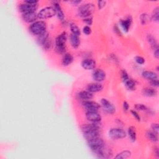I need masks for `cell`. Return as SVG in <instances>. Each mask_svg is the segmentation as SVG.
Instances as JSON below:
<instances>
[{"label":"cell","instance_id":"cell-40","mask_svg":"<svg viewBox=\"0 0 159 159\" xmlns=\"http://www.w3.org/2000/svg\"><path fill=\"white\" fill-rule=\"evenodd\" d=\"M83 21L86 23L88 25H91L93 23V18L91 17H88L86 18H84Z\"/></svg>","mask_w":159,"mask_h":159},{"label":"cell","instance_id":"cell-34","mask_svg":"<svg viewBox=\"0 0 159 159\" xmlns=\"http://www.w3.org/2000/svg\"><path fill=\"white\" fill-rule=\"evenodd\" d=\"M135 60H136V62L139 65H142L145 63V59L140 56L136 57V58H135Z\"/></svg>","mask_w":159,"mask_h":159},{"label":"cell","instance_id":"cell-18","mask_svg":"<svg viewBox=\"0 0 159 159\" xmlns=\"http://www.w3.org/2000/svg\"><path fill=\"white\" fill-rule=\"evenodd\" d=\"M73 61H74V57L70 53H65L64 55H63V57L62 58V64L63 65V66L67 67L70 65L71 63L73 62Z\"/></svg>","mask_w":159,"mask_h":159},{"label":"cell","instance_id":"cell-41","mask_svg":"<svg viewBox=\"0 0 159 159\" xmlns=\"http://www.w3.org/2000/svg\"><path fill=\"white\" fill-rule=\"evenodd\" d=\"M123 109L125 111H128L129 110V105L128 104V103L127 101H124L123 102Z\"/></svg>","mask_w":159,"mask_h":159},{"label":"cell","instance_id":"cell-16","mask_svg":"<svg viewBox=\"0 0 159 159\" xmlns=\"http://www.w3.org/2000/svg\"><path fill=\"white\" fill-rule=\"evenodd\" d=\"M132 24V18L131 16L127 18L125 20L121 21V26L125 33H128Z\"/></svg>","mask_w":159,"mask_h":159},{"label":"cell","instance_id":"cell-5","mask_svg":"<svg viewBox=\"0 0 159 159\" xmlns=\"http://www.w3.org/2000/svg\"><path fill=\"white\" fill-rule=\"evenodd\" d=\"M29 30L33 34L39 36L46 31V24L41 21H36L30 26Z\"/></svg>","mask_w":159,"mask_h":159},{"label":"cell","instance_id":"cell-36","mask_svg":"<svg viewBox=\"0 0 159 159\" xmlns=\"http://www.w3.org/2000/svg\"><path fill=\"white\" fill-rule=\"evenodd\" d=\"M131 114H132L135 118H136V119L137 121H140V117L139 114L136 112V111H134V110H131Z\"/></svg>","mask_w":159,"mask_h":159},{"label":"cell","instance_id":"cell-12","mask_svg":"<svg viewBox=\"0 0 159 159\" xmlns=\"http://www.w3.org/2000/svg\"><path fill=\"white\" fill-rule=\"evenodd\" d=\"M83 106L86 109V111H98L100 106L98 103L91 101H85L83 103Z\"/></svg>","mask_w":159,"mask_h":159},{"label":"cell","instance_id":"cell-3","mask_svg":"<svg viewBox=\"0 0 159 159\" xmlns=\"http://www.w3.org/2000/svg\"><path fill=\"white\" fill-rule=\"evenodd\" d=\"M67 40V34L63 32L55 39V51L58 53H63L66 51L65 43Z\"/></svg>","mask_w":159,"mask_h":159},{"label":"cell","instance_id":"cell-38","mask_svg":"<svg viewBox=\"0 0 159 159\" xmlns=\"http://www.w3.org/2000/svg\"><path fill=\"white\" fill-rule=\"evenodd\" d=\"M106 4V1H98V7L99 10H102L103 7H105Z\"/></svg>","mask_w":159,"mask_h":159},{"label":"cell","instance_id":"cell-39","mask_svg":"<svg viewBox=\"0 0 159 159\" xmlns=\"http://www.w3.org/2000/svg\"><path fill=\"white\" fill-rule=\"evenodd\" d=\"M152 130H153V131L154 132H155L157 134H158L159 129H158V124L157 123H154V124H152Z\"/></svg>","mask_w":159,"mask_h":159},{"label":"cell","instance_id":"cell-20","mask_svg":"<svg viewBox=\"0 0 159 159\" xmlns=\"http://www.w3.org/2000/svg\"><path fill=\"white\" fill-rule=\"evenodd\" d=\"M78 97L83 101H88L93 98V95L88 91H82L78 94Z\"/></svg>","mask_w":159,"mask_h":159},{"label":"cell","instance_id":"cell-17","mask_svg":"<svg viewBox=\"0 0 159 159\" xmlns=\"http://www.w3.org/2000/svg\"><path fill=\"white\" fill-rule=\"evenodd\" d=\"M53 7L56 11V14L57 15V17L60 20H63L64 19V14L63 13L62 7L59 4V2L57 1H54L53 2Z\"/></svg>","mask_w":159,"mask_h":159},{"label":"cell","instance_id":"cell-43","mask_svg":"<svg viewBox=\"0 0 159 159\" xmlns=\"http://www.w3.org/2000/svg\"><path fill=\"white\" fill-rule=\"evenodd\" d=\"M154 57L156 58V59H158L159 58V49L158 48H157L155 49L154 50Z\"/></svg>","mask_w":159,"mask_h":159},{"label":"cell","instance_id":"cell-14","mask_svg":"<svg viewBox=\"0 0 159 159\" xmlns=\"http://www.w3.org/2000/svg\"><path fill=\"white\" fill-rule=\"evenodd\" d=\"M82 66L85 70H93L96 67V62L91 59H86L82 62Z\"/></svg>","mask_w":159,"mask_h":159},{"label":"cell","instance_id":"cell-30","mask_svg":"<svg viewBox=\"0 0 159 159\" xmlns=\"http://www.w3.org/2000/svg\"><path fill=\"white\" fill-rule=\"evenodd\" d=\"M151 19L153 20L155 22H158L159 21V8L158 7H155L154 10L152 17H151Z\"/></svg>","mask_w":159,"mask_h":159},{"label":"cell","instance_id":"cell-21","mask_svg":"<svg viewBox=\"0 0 159 159\" xmlns=\"http://www.w3.org/2000/svg\"><path fill=\"white\" fill-rule=\"evenodd\" d=\"M142 77L146 79L149 80H152L158 79V76L156 73L152 71H144L142 74Z\"/></svg>","mask_w":159,"mask_h":159},{"label":"cell","instance_id":"cell-11","mask_svg":"<svg viewBox=\"0 0 159 159\" xmlns=\"http://www.w3.org/2000/svg\"><path fill=\"white\" fill-rule=\"evenodd\" d=\"M92 78L94 81L100 83L105 80L106 78V74L101 69H97L93 71Z\"/></svg>","mask_w":159,"mask_h":159},{"label":"cell","instance_id":"cell-27","mask_svg":"<svg viewBox=\"0 0 159 159\" xmlns=\"http://www.w3.org/2000/svg\"><path fill=\"white\" fill-rule=\"evenodd\" d=\"M147 138L153 143H156L158 141V134L154 131H148L146 133Z\"/></svg>","mask_w":159,"mask_h":159},{"label":"cell","instance_id":"cell-32","mask_svg":"<svg viewBox=\"0 0 159 159\" xmlns=\"http://www.w3.org/2000/svg\"><path fill=\"white\" fill-rule=\"evenodd\" d=\"M121 78H122V80H123V82L124 83L126 81H127V80H128V79H129L130 78H129V75H128V73H127L126 72V70H122L121 71Z\"/></svg>","mask_w":159,"mask_h":159},{"label":"cell","instance_id":"cell-31","mask_svg":"<svg viewBox=\"0 0 159 159\" xmlns=\"http://www.w3.org/2000/svg\"><path fill=\"white\" fill-rule=\"evenodd\" d=\"M140 22L142 25H146V24L149 22V17L147 14L146 13H143L140 15Z\"/></svg>","mask_w":159,"mask_h":159},{"label":"cell","instance_id":"cell-1","mask_svg":"<svg viewBox=\"0 0 159 159\" xmlns=\"http://www.w3.org/2000/svg\"><path fill=\"white\" fill-rule=\"evenodd\" d=\"M100 129L99 123H90L85 124L82 127V131L87 140L98 137Z\"/></svg>","mask_w":159,"mask_h":159},{"label":"cell","instance_id":"cell-37","mask_svg":"<svg viewBox=\"0 0 159 159\" xmlns=\"http://www.w3.org/2000/svg\"><path fill=\"white\" fill-rule=\"evenodd\" d=\"M149 83L150 84V85L153 86V87H158L159 86V82L158 79H155V80H150Z\"/></svg>","mask_w":159,"mask_h":159},{"label":"cell","instance_id":"cell-13","mask_svg":"<svg viewBox=\"0 0 159 159\" xmlns=\"http://www.w3.org/2000/svg\"><path fill=\"white\" fill-rule=\"evenodd\" d=\"M103 88V86L100 83H93L89 84L86 87L87 91L93 93L101 91Z\"/></svg>","mask_w":159,"mask_h":159},{"label":"cell","instance_id":"cell-28","mask_svg":"<svg viewBox=\"0 0 159 159\" xmlns=\"http://www.w3.org/2000/svg\"><path fill=\"white\" fill-rule=\"evenodd\" d=\"M124 83L125 84L126 88L129 90H134L135 89V87H136V83L131 78L128 79Z\"/></svg>","mask_w":159,"mask_h":159},{"label":"cell","instance_id":"cell-15","mask_svg":"<svg viewBox=\"0 0 159 159\" xmlns=\"http://www.w3.org/2000/svg\"><path fill=\"white\" fill-rule=\"evenodd\" d=\"M22 19L26 22L31 23V22H35L36 20L38 18L37 14L36 13V12L30 13L27 14H24L22 16Z\"/></svg>","mask_w":159,"mask_h":159},{"label":"cell","instance_id":"cell-7","mask_svg":"<svg viewBox=\"0 0 159 159\" xmlns=\"http://www.w3.org/2000/svg\"><path fill=\"white\" fill-rule=\"evenodd\" d=\"M126 134L124 130L119 128H113L109 131V136L114 140L124 139L126 137Z\"/></svg>","mask_w":159,"mask_h":159},{"label":"cell","instance_id":"cell-42","mask_svg":"<svg viewBox=\"0 0 159 159\" xmlns=\"http://www.w3.org/2000/svg\"><path fill=\"white\" fill-rule=\"evenodd\" d=\"M24 2L30 4H37L38 3V1H36V0H26V1H25Z\"/></svg>","mask_w":159,"mask_h":159},{"label":"cell","instance_id":"cell-24","mask_svg":"<svg viewBox=\"0 0 159 159\" xmlns=\"http://www.w3.org/2000/svg\"><path fill=\"white\" fill-rule=\"evenodd\" d=\"M132 155L131 152L129 150H124L123 152L119 153L117 154V155L115 157V158L116 159H126L130 158Z\"/></svg>","mask_w":159,"mask_h":159},{"label":"cell","instance_id":"cell-25","mask_svg":"<svg viewBox=\"0 0 159 159\" xmlns=\"http://www.w3.org/2000/svg\"><path fill=\"white\" fill-rule=\"evenodd\" d=\"M147 41L149 42V43L150 44L151 47H152V49L154 50L157 48H158V43L157 42V40L155 39V38L152 36V35L149 34L147 36Z\"/></svg>","mask_w":159,"mask_h":159},{"label":"cell","instance_id":"cell-26","mask_svg":"<svg viewBox=\"0 0 159 159\" xmlns=\"http://www.w3.org/2000/svg\"><path fill=\"white\" fill-rule=\"evenodd\" d=\"M128 136L130 138V139L132 141L134 142L136 140V128L133 126L130 127L128 129Z\"/></svg>","mask_w":159,"mask_h":159},{"label":"cell","instance_id":"cell-33","mask_svg":"<svg viewBox=\"0 0 159 159\" xmlns=\"http://www.w3.org/2000/svg\"><path fill=\"white\" fill-rule=\"evenodd\" d=\"M135 109L137 111H146L147 109V107L142 104H137L135 105Z\"/></svg>","mask_w":159,"mask_h":159},{"label":"cell","instance_id":"cell-44","mask_svg":"<svg viewBox=\"0 0 159 159\" xmlns=\"http://www.w3.org/2000/svg\"><path fill=\"white\" fill-rule=\"evenodd\" d=\"M154 153H155V155L157 157H159V152H158V148H155V149H154Z\"/></svg>","mask_w":159,"mask_h":159},{"label":"cell","instance_id":"cell-35","mask_svg":"<svg viewBox=\"0 0 159 159\" xmlns=\"http://www.w3.org/2000/svg\"><path fill=\"white\" fill-rule=\"evenodd\" d=\"M83 32L86 35H90L91 33V29L90 26H86L83 28Z\"/></svg>","mask_w":159,"mask_h":159},{"label":"cell","instance_id":"cell-8","mask_svg":"<svg viewBox=\"0 0 159 159\" xmlns=\"http://www.w3.org/2000/svg\"><path fill=\"white\" fill-rule=\"evenodd\" d=\"M86 117L91 123H100L102 119L98 111H86Z\"/></svg>","mask_w":159,"mask_h":159},{"label":"cell","instance_id":"cell-29","mask_svg":"<svg viewBox=\"0 0 159 159\" xmlns=\"http://www.w3.org/2000/svg\"><path fill=\"white\" fill-rule=\"evenodd\" d=\"M70 30L73 34L78 36H80L81 34L80 29V28L76 25H75V24H71V25H70Z\"/></svg>","mask_w":159,"mask_h":159},{"label":"cell","instance_id":"cell-45","mask_svg":"<svg viewBox=\"0 0 159 159\" xmlns=\"http://www.w3.org/2000/svg\"><path fill=\"white\" fill-rule=\"evenodd\" d=\"M81 2H82L81 1H75H75H72L71 3H72L73 4H75V6H77V5H78V4L80 3Z\"/></svg>","mask_w":159,"mask_h":159},{"label":"cell","instance_id":"cell-6","mask_svg":"<svg viewBox=\"0 0 159 159\" xmlns=\"http://www.w3.org/2000/svg\"><path fill=\"white\" fill-rule=\"evenodd\" d=\"M55 14L56 11L53 7H46L39 11L37 16L40 19H46L53 17Z\"/></svg>","mask_w":159,"mask_h":159},{"label":"cell","instance_id":"cell-9","mask_svg":"<svg viewBox=\"0 0 159 159\" xmlns=\"http://www.w3.org/2000/svg\"><path fill=\"white\" fill-rule=\"evenodd\" d=\"M37 4H30L24 2V3L19 5V9L21 13L24 14H27L30 13L36 12V10L37 9Z\"/></svg>","mask_w":159,"mask_h":159},{"label":"cell","instance_id":"cell-22","mask_svg":"<svg viewBox=\"0 0 159 159\" xmlns=\"http://www.w3.org/2000/svg\"><path fill=\"white\" fill-rule=\"evenodd\" d=\"M49 40V34L47 33V31H45L42 34L38 36L37 37V42L39 45H43L47 41Z\"/></svg>","mask_w":159,"mask_h":159},{"label":"cell","instance_id":"cell-2","mask_svg":"<svg viewBox=\"0 0 159 159\" xmlns=\"http://www.w3.org/2000/svg\"><path fill=\"white\" fill-rule=\"evenodd\" d=\"M88 145L93 152L97 154V155L100 154L105 148V142L99 136L88 140Z\"/></svg>","mask_w":159,"mask_h":159},{"label":"cell","instance_id":"cell-10","mask_svg":"<svg viewBox=\"0 0 159 159\" xmlns=\"http://www.w3.org/2000/svg\"><path fill=\"white\" fill-rule=\"evenodd\" d=\"M101 103L103 109H104V111H105L107 113L112 114L115 113L116 111L115 106L108 100L105 98H103L101 101Z\"/></svg>","mask_w":159,"mask_h":159},{"label":"cell","instance_id":"cell-19","mask_svg":"<svg viewBox=\"0 0 159 159\" xmlns=\"http://www.w3.org/2000/svg\"><path fill=\"white\" fill-rule=\"evenodd\" d=\"M70 42H71V46H72L75 49L78 48L80 44V39L79 36L71 34L70 36Z\"/></svg>","mask_w":159,"mask_h":159},{"label":"cell","instance_id":"cell-4","mask_svg":"<svg viewBox=\"0 0 159 159\" xmlns=\"http://www.w3.org/2000/svg\"><path fill=\"white\" fill-rule=\"evenodd\" d=\"M94 10V5L93 3H86L80 6L78 8V14L80 17L86 18L91 17Z\"/></svg>","mask_w":159,"mask_h":159},{"label":"cell","instance_id":"cell-23","mask_svg":"<svg viewBox=\"0 0 159 159\" xmlns=\"http://www.w3.org/2000/svg\"><path fill=\"white\" fill-rule=\"evenodd\" d=\"M142 93L147 97H154L157 94V91L154 88H146L143 90Z\"/></svg>","mask_w":159,"mask_h":159}]
</instances>
